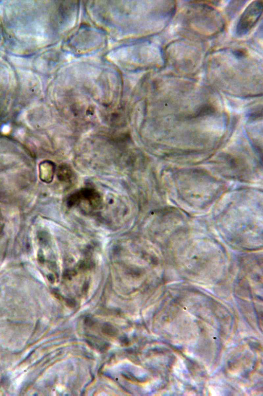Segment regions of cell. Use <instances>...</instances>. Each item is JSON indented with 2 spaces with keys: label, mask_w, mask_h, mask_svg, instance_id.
<instances>
[{
  "label": "cell",
  "mask_w": 263,
  "mask_h": 396,
  "mask_svg": "<svg viewBox=\"0 0 263 396\" xmlns=\"http://www.w3.org/2000/svg\"><path fill=\"white\" fill-rule=\"evenodd\" d=\"M103 331L106 334L114 336L117 334V330L110 325H105L103 328Z\"/></svg>",
  "instance_id": "obj_2"
},
{
  "label": "cell",
  "mask_w": 263,
  "mask_h": 396,
  "mask_svg": "<svg viewBox=\"0 0 263 396\" xmlns=\"http://www.w3.org/2000/svg\"><path fill=\"white\" fill-rule=\"evenodd\" d=\"M234 53L237 57H239V58L245 57V56L247 55L245 51L241 50H236L235 51Z\"/></svg>",
  "instance_id": "obj_3"
},
{
  "label": "cell",
  "mask_w": 263,
  "mask_h": 396,
  "mask_svg": "<svg viewBox=\"0 0 263 396\" xmlns=\"http://www.w3.org/2000/svg\"><path fill=\"white\" fill-rule=\"evenodd\" d=\"M262 12V2L251 3L241 15L236 27L239 36L248 34L256 25Z\"/></svg>",
  "instance_id": "obj_1"
}]
</instances>
